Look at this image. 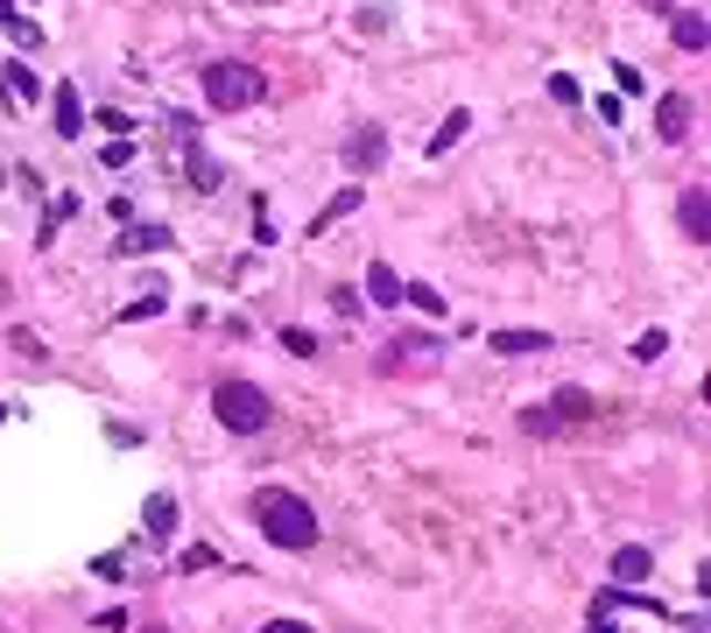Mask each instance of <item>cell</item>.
Here are the masks:
<instances>
[{
    "instance_id": "cell-2",
    "label": "cell",
    "mask_w": 711,
    "mask_h": 633,
    "mask_svg": "<svg viewBox=\"0 0 711 633\" xmlns=\"http://www.w3.org/2000/svg\"><path fill=\"white\" fill-rule=\"evenodd\" d=\"M198 85H205V106L211 113H247V106L268 99V78H261L254 64H240V56H211Z\"/></svg>"
},
{
    "instance_id": "cell-16",
    "label": "cell",
    "mask_w": 711,
    "mask_h": 633,
    "mask_svg": "<svg viewBox=\"0 0 711 633\" xmlns=\"http://www.w3.org/2000/svg\"><path fill=\"white\" fill-rule=\"evenodd\" d=\"M367 303H374V310H395V303H401V275H395L388 261L367 267Z\"/></svg>"
},
{
    "instance_id": "cell-22",
    "label": "cell",
    "mask_w": 711,
    "mask_h": 633,
    "mask_svg": "<svg viewBox=\"0 0 711 633\" xmlns=\"http://www.w3.org/2000/svg\"><path fill=\"white\" fill-rule=\"evenodd\" d=\"M401 303H409V310H422V317H445V296H437L430 282H401Z\"/></svg>"
},
{
    "instance_id": "cell-32",
    "label": "cell",
    "mask_w": 711,
    "mask_h": 633,
    "mask_svg": "<svg viewBox=\"0 0 711 633\" xmlns=\"http://www.w3.org/2000/svg\"><path fill=\"white\" fill-rule=\"evenodd\" d=\"M0 303H8V275H0Z\"/></svg>"
},
{
    "instance_id": "cell-28",
    "label": "cell",
    "mask_w": 711,
    "mask_h": 633,
    "mask_svg": "<svg viewBox=\"0 0 711 633\" xmlns=\"http://www.w3.org/2000/svg\"><path fill=\"white\" fill-rule=\"evenodd\" d=\"M282 345H290V352H296V359H311V352H317V338H311V331H303V324H290V331H282Z\"/></svg>"
},
{
    "instance_id": "cell-35",
    "label": "cell",
    "mask_w": 711,
    "mask_h": 633,
    "mask_svg": "<svg viewBox=\"0 0 711 633\" xmlns=\"http://www.w3.org/2000/svg\"><path fill=\"white\" fill-rule=\"evenodd\" d=\"M0 422H8V409H0Z\"/></svg>"
},
{
    "instance_id": "cell-1",
    "label": "cell",
    "mask_w": 711,
    "mask_h": 633,
    "mask_svg": "<svg viewBox=\"0 0 711 633\" xmlns=\"http://www.w3.org/2000/svg\"><path fill=\"white\" fill-rule=\"evenodd\" d=\"M254 521H261V535H268L275 549H311V542H317V514H311V500L290 493V486H261V493H254Z\"/></svg>"
},
{
    "instance_id": "cell-4",
    "label": "cell",
    "mask_w": 711,
    "mask_h": 633,
    "mask_svg": "<svg viewBox=\"0 0 711 633\" xmlns=\"http://www.w3.org/2000/svg\"><path fill=\"white\" fill-rule=\"evenodd\" d=\"M338 156H345V169H353V177H374V169L388 162V127H380V120L353 127V134H345V148H338Z\"/></svg>"
},
{
    "instance_id": "cell-24",
    "label": "cell",
    "mask_w": 711,
    "mask_h": 633,
    "mask_svg": "<svg viewBox=\"0 0 711 633\" xmlns=\"http://www.w3.org/2000/svg\"><path fill=\"white\" fill-rule=\"evenodd\" d=\"M550 99H556V106H578V99H585V85L571 78V71H556V78H550Z\"/></svg>"
},
{
    "instance_id": "cell-7",
    "label": "cell",
    "mask_w": 711,
    "mask_h": 633,
    "mask_svg": "<svg viewBox=\"0 0 711 633\" xmlns=\"http://www.w3.org/2000/svg\"><path fill=\"white\" fill-rule=\"evenodd\" d=\"M169 246H177V233H169V225H127L113 254H121V261H134V254H169Z\"/></svg>"
},
{
    "instance_id": "cell-6",
    "label": "cell",
    "mask_w": 711,
    "mask_h": 633,
    "mask_svg": "<svg viewBox=\"0 0 711 633\" xmlns=\"http://www.w3.org/2000/svg\"><path fill=\"white\" fill-rule=\"evenodd\" d=\"M677 225H683V233L698 240V246L711 240V190H704V183H690L683 198H677Z\"/></svg>"
},
{
    "instance_id": "cell-10",
    "label": "cell",
    "mask_w": 711,
    "mask_h": 633,
    "mask_svg": "<svg viewBox=\"0 0 711 633\" xmlns=\"http://www.w3.org/2000/svg\"><path fill=\"white\" fill-rule=\"evenodd\" d=\"M466 127H472V106H451L445 120H437V134H430V148H422V156H430V162H445L451 148L466 141Z\"/></svg>"
},
{
    "instance_id": "cell-11",
    "label": "cell",
    "mask_w": 711,
    "mask_h": 633,
    "mask_svg": "<svg viewBox=\"0 0 711 633\" xmlns=\"http://www.w3.org/2000/svg\"><path fill=\"white\" fill-rule=\"evenodd\" d=\"M142 535H148V542H169V535H177V493H148Z\"/></svg>"
},
{
    "instance_id": "cell-34",
    "label": "cell",
    "mask_w": 711,
    "mask_h": 633,
    "mask_svg": "<svg viewBox=\"0 0 711 633\" xmlns=\"http://www.w3.org/2000/svg\"><path fill=\"white\" fill-rule=\"evenodd\" d=\"M148 633H169V626H148Z\"/></svg>"
},
{
    "instance_id": "cell-23",
    "label": "cell",
    "mask_w": 711,
    "mask_h": 633,
    "mask_svg": "<svg viewBox=\"0 0 711 633\" xmlns=\"http://www.w3.org/2000/svg\"><path fill=\"white\" fill-rule=\"evenodd\" d=\"M163 303H169V296H163V282H156V289H142V296H134L121 317H127V324H142V317H163Z\"/></svg>"
},
{
    "instance_id": "cell-5",
    "label": "cell",
    "mask_w": 711,
    "mask_h": 633,
    "mask_svg": "<svg viewBox=\"0 0 711 633\" xmlns=\"http://www.w3.org/2000/svg\"><path fill=\"white\" fill-rule=\"evenodd\" d=\"M409 359H416V367H437V359H445V338H430V331H401L388 352L374 359V367H380V373H395V367H409Z\"/></svg>"
},
{
    "instance_id": "cell-12",
    "label": "cell",
    "mask_w": 711,
    "mask_h": 633,
    "mask_svg": "<svg viewBox=\"0 0 711 633\" xmlns=\"http://www.w3.org/2000/svg\"><path fill=\"white\" fill-rule=\"evenodd\" d=\"M648 570H656V556H648L641 542H620V549H613V584H648Z\"/></svg>"
},
{
    "instance_id": "cell-14",
    "label": "cell",
    "mask_w": 711,
    "mask_h": 633,
    "mask_svg": "<svg viewBox=\"0 0 711 633\" xmlns=\"http://www.w3.org/2000/svg\"><path fill=\"white\" fill-rule=\"evenodd\" d=\"M64 219H79V190H56V198H50V211H43V233H35V254H50V246H56Z\"/></svg>"
},
{
    "instance_id": "cell-8",
    "label": "cell",
    "mask_w": 711,
    "mask_h": 633,
    "mask_svg": "<svg viewBox=\"0 0 711 633\" xmlns=\"http://www.w3.org/2000/svg\"><path fill=\"white\" fill-rule=\"evenodd\" d=\"M669 43H677V50H698V56H704V43H711V22H704V8H677V14H669Z\"/></svg>"
},
{
    "instance_id": "cell-13",
    "label": "cell",
    "mask_w": 711,
    "mask_h": 633,
    "mask_svg": "<svg viewBox=\"0 0 711 633\" xmlns=\"http://www.w3.org/2000/svg\"><path fill=\"white\" fill-rule=\"evenodd\" d=\"M543 409L556 415V430H585V422H592V394L585 388H556V401H543Z\"/></svg>"
},
{
    "instance_id": "cell-26",
    "label": "cell",
    "mask_w": 711,
    "mask_h": 633,
    "mask_svg": "<svg viewBox=\"0 0 711 633\" xmlns=\"http://www.w3.org/2000/svg\"><path fill=\"white\" fill-rule=\"evenodd\" d=\"M100 162H106V169H127V162H134V141H127V134H113V141L100 148Z\"/></svg>"
},
{
    "instance_id": "cell-31",
    "label": "cell",
    "mask_w": 711,
    "mask_h": 633,
    "mask_svg": "<svg viewBox=\"0 0 711 633\" xmlns=\"http://www.w3.org/2000/svg\"><path fill=\"white\" fill-rule=\"evenodd\" d=\"M641 8H656V14H677V0H641Z\"/></svg>"
},
{
    "instance_id": "cell-9",
    "label": "cell",
    "mask_w": 711,
    "mask_h": 633,
    "mask_svg": "<svg viewBox=\"0 0 711 633\" xmlns=\"http://www.w3.org/2000/svg\"><path fill=\"white\" fill-rule=\"evenodd\" d=\"M359 204H367V190H359V183H345L338 198H324V211H317L311 225H303V233H311V240H317V233H332V225H338V219H353Z\"/></svg>"
},
{
    "instance_id": "cell-17",
    "label": "cell",
    "mask_w": 711,
    "mask_h": 633,
    "mask_svg": "<svg viewBox=\"0 0 711 633\" xmlns=\"http://www.w3.org/2000/svg\"><path fill=\"white\" fill-rule=\"evenodd\" d=\"M184 177L198 183V190H219V183H226V169H219V156H205V148L190 141V148H184Z\"/></svg>"
},
{
    "instance_id": "cell-25",
    "label": "cell",
    "mask_w": 711,
    "mask_h": 633,
    "mask_svg": "<svg viewBox=\"0 0 711 633\" xmlns=\"http://www.w3.org/2000/svg\"><path fill=\"white\" fill-rule=\"evenodd\" d=\"M669 352V331H641L634 338V367H641V359H662Z\"/></svg>"
},
{
    "instance_id": "cell-21",
    "label": "cell",
    "mask_w": 711,
    "mask_h": 633,
    "mask_svg": "<svg viewBox=\"0 0 711 633\" xmlns=\"http://www.w3.org/2000/svg\"><path fill=\"white\" fill-rule=\"evenodd\" d=\"M550 345V331H493V352L501 359H514V352H543Z\"/></svg>"
},
{
    "instance_id": "cell-27",
    "label": "cell",
    "mask_w": 711,
    "mask_h": 633,
    "mask_svg": "<svg viewBox=\"0 0 711 633\" xmlns=\"http://www.w3.org/2000/svg\"><path fill=\"white\" fill-rule=\"evenodd\" d=\"M522 430H529V436H564V430H556V415H550V409H522Z\"/></svg>"
},
{
    "instance_id": "cell-3",
    "label": "cell",
    "mask_w": 711,
    "mask_h": 633,
    "mask_svg": "<svg viewBox=\"0 0 711 633\" xmlns=\"http://www.w3.org/2000/svg\"><path fill=\"white\" fill-rule=\"evenodd\" d=\"M211 415L233 436H261L268 422H275V401H268L254 380H219V388H211Z\"/></svg>"
},
{
    "instance_id": "cell-20",
    "label": "cell",
    "mask_w": 711,
    "mask_h": 633,
    "mask_svg": "<svg viewBox=\"0 0 711 633\" xmlns=\"http://www.w3.org/2000/svg\"><path fill=\"white\" fill-rule=\"evenodd\" d=\"M0 22H8V35H14V43H22V50H35V43H50V35H43V29H35L29 14H22V0H0Z\"/></svg>"
},
{
    "instance_id": "cell-18",
    "label": "cell",
    "mask_w": 711,
    "mask_h": 633,
    "mask_svg": "<svg viewBox=\"0 0 711 633\" xmlns=\"http://www.w3.org/2000/svg\"><path fill=\"white\" fill-rule=\"evenodd\" d=\"M79 127H85V99H79V85H56V134H64V141H79Z\"/></svg>"
},
{
    "instance_id": "cell-33",
    "label": "cell",
    "mask_w": 711,
    "mask_h": 633,
    "mask_svg": "<svg viewBox=\"0 0 711 633\" xmlns=\"http://www.w3.org/2000/svg\"><path fill=\"white\" fill-rule=\"evenodd\" d=\"M690 633H704V620H690Z\"/></svg>"
},
{
    "instance_id": "cell-29",
    "label": "cell",
    "mask_w": 711,
    "mask_h": 633,
    "mask_svg": "<svg viewBox=\"0 0 711 633\" xmlns=\"http://www.w3.org/2000/svg\"><path fill=\"white\" fill-rule=\"evenodd\" d=\"M8 345H14V352H29V359H43V338H35V331H22V324L8 331Z\"/></svg>"
},
{
    "instance_id": "cell-15",
    "label": "cell",
    "mask_w": 711,
    "mask_h": 633,
    "mask_svg": "<svg viewBox=\"0 0 711 633\" xmlns=\"http://www.w3.org/2000/svg\"><path fill=\"white\" fill-rule=\"evenodd\" d=\"M656 134H662V141H683V134H690V92H662V106H656Z\"/></svg>"
},
{
    "instance_id": "cell-30",
    "label": "cell",
    "mask_w": 711,
    "mask_h": 633,
    "mask_svg": "<svg viewBox=\"0 0 711 633\" xmlns=\"http://www.w3.org/2000/svg\"><path fill=\"white\" fill-rule=\"evenodd\" d=\"M261 633H311V626H303V620H268Z\"/></svg>"
},
{
    "instance_id": "cell-19",
    "label": "cell",
    "mask_w": 711,
    "mask_h": 633,
    "mask_svg": "<svg viewBox=\"0 0 711 633\" xmlns=\"http://www.w3.org/2000/svg\"><path fill=\"white\" fill-rule=\"evenodd\" d=\"M0 92H8L14 106H35V99H43V85H35L29 64H8V71H0Z\"/></svg>"
}]
</instances>
